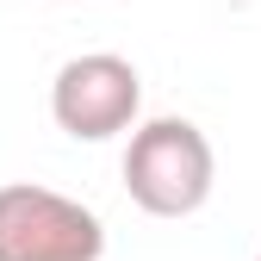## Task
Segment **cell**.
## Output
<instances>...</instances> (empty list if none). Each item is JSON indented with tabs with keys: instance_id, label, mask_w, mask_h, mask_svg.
I'll list each match as a JSON object with an SVG mask.
<instances>
[{
	"instance_id": "cell-4",
	"label": "cell",
	"mask_w": 261,
	"mask_h": 261,
	"mask_svg": "<svg viewBox=\"0 0 261 261\" xmlns=\"http://www.w3.org/2000/svg\"><path fill=\"white\" fill-rule=\"evenodd\" d=\"M255 261H261V255H255Z\"/></svg>"
},
{
	"instance_id": "cell-2",
	"label": "cell",
	"mask_w": 261,
	"mask_h": 261,
	"mask_svg": "<svg viewBox=\"0 0 261 261\" xmlns=\"http://www.w3.org/2000/svg\"><path fill=\"white\" fill-rule=\"evenodd\" d=\"M100 255H106L100 212L38 180L0 187V261H100Z\"/></svg>"
},
{
	"instance_id": "cell-3",
	"label": "cell",
	"mask_w": 261,
	"mask_h": 261,
	"mask_svg": "<svg viewBox=\"0 0 261 261\" xmlns=\"http://www.w3.org/2000/svg\"><path fill=\"white\" fill-rule=\"evenodd\" d=\"M143 112V75L112 50L69 56L50 81V118L56 130H69L75 143H106L118 130H130Z\"/></svg>"
},
{
	"instance_id": "cell-1",
	"label": "cell",
	"mask_w": 261,
	"mask_h": 261,
	"mask_svg": "<svg viewBox=\"0 0 261 261\" xmlns=\"http://www.w3.org/2000/svg\"><path fill=\"white\" fill-rule=\"evenodd\" d=\"M218 155L193 118H149L130 130L124 149V193L149 218H193L212 199Z\"/></svg>"
}]
</instances>
